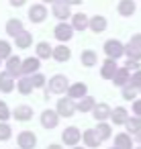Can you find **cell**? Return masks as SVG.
Here are the masks:
<instances>
[{
  "label": "cell",
  "instance_id": "obj_33",
  "mask_svg": "<svg viewBox=\"0 0 141 149\" xmlns=\"http://www.w3.org/2000/svg\"><path fill=\"white\" fill-rule=\"evenodd\" d=\"M110 125H106V123H100L98 127H96V133H98V137H100V141H104V139H108L110 137Z\"/></svg>",
  "mask_w": 141,
  "mask_h": 149
},
{
  "label": "cell",
  "instance_id": "obj_49",
  "mask_svg": "<svg viewBox=\"0 0 141 149\" xmlns=\"http://www.w3.org/2000/svg\"><path fill=\"white\" fill-rule=\"evenodd\" d=\"M112 149H119V147H112Z\"/></svg>",
  "mask_w": 141,
  "mask_h": 149
},
{
  "label": "cell",
  "instance_id": "obj_7",
  "mask_svg": "<svg viewBox=\"0 0 141 149\" xmlns=\"http://www.w3.org/2000/svg\"><path fill=\"white\" fill-rule=\"evenodd\" d=\"M53 17L59 19V21H66V19L72 17V13H70V4L66 2V0H55V2H53Z\"/></svg>",
  "mask_w": 141,
  "mask_h": 149
},
{
  "label": "cell",
  "instance_id": "obj_28",
  "mask_svg": "<svg viewBox=\"0 0 141 149\" xmlns=\"http://www.w3.org/2000/svg\"><path fill=\"white\" fill-rule=\"evenodd\" d=\"M80 59H82V65H86V68H92V65H96V61H98V55H96V51H92V49H84Z\"/></svg>",
  "mask_w": 141,
  "mask_h": 149
},
{
  "label": "cell",
  "instance_id": "obj_3",
  "mask_svg": "<svg viewBox=\"0 0 141 149\" xmlns=\"http://www.w3.org/2000/svg\"><path fill=\"white\" fill-rule=\"evenodd\" d=\"M68 90H70V84H68V78H66V76L57 74V76H53V78L49 80V92H51V94H64V92H68Z\"/></svg>",
  "mask_w": 141,
  "mask_h": 149
},
{
  "label": "cell",
  "instance_id": "obj_5",
  "mask_svg": "<svg viewBox=\"0 0 141 149\" xmlns=\"http://www.w3.org/2000/svg\"><path fill=\"white\" fill-rule=\"evenodd\" d=\"M17 143H19L21 149H35L37 137H35V133H31V131H23V133H19Z\"/></svg>",
  "mask_w": 141,
  "mask_h": 149
},
{
  "label": "cell",
  "instance_id": "obj_39",
  "mask_svg": "<svg viewBox=\"0 0 141 149\" xmlns=\"http://www.w3.org/2000/svg\"><path fill=\"white\" fill-rule=\"evenodd\" d=\"M31 80H33V86H35V88H43V86H45V82H47L39 72H37V74H33V76H31Z\"/></svg>",
  "mask_w": 141,
  "mask_h": 149
},
{
  "label": "cell",
  "instance_id": "obj_37",
  "mask_svg": "<svg viewBox=\"0 0 141 149\" xmlns=\"http://www.w3.org/2000/svg\"><path fill=\"white\" fill-rule=\"evenodd\" d=\"M129 86L141 90V70H139V72H133V76H131V80H129Z\"/></svg>",
  "mask_w": 141,
  "mask_h": 149
},
{
  "label": "cell",
  "instance_id": "obj_44",
  "mask_svg": "<svg viewBox=\"0 0 141 149\" xmlns=\"http://www.w3.org/2000/svg\"><path fill=\"white\" fill-rule=\"evenodd\" d=\"M66 2L72 6V4H82V0H66Z\"/></svg>",
  "mask_w": 141,
  "mask_h": 149
},
{
  "label": "cell",
  "instance_id": "obj_35",
  "mask_svg": "<svg viewBox=\"0 0 141 149\" xmlns=\"http://www.w3.org/2000/svg\"><path fill=\"white\" fill-rule=\"evenodd\" d=\"M10 116H13L10 108L6 106V102H2V100H0V123H6Z\"/></svg>",
  "mask_w": 141,
  "mask_h": 149
},
{
  "label": "cell",
  "instance_id": "obj_48",
  "mask_svg": "<svg viewBox=\"0 0 141 149\" xmlns=\"http://www.w3.org/2000/svg\"><path fill=\"white\" fill-rule=\"evenodd\" d=\"M74 149H84V147H74Z\"/></svg>",
  "mask_w": 141,
  "mask_h": 149
},
{
  "label": "cell",
  "instance_id": "obj_32",
  "mask_svg": "<svg viewBox=\"0 0 141 149\" xmlns=\"http://www.w3.org/2000/svg\"><path fill=\"white\" fill-rule=\"evenodd\" d=\"M125 127H127L129 133H139V131H141V116H133V118H129V120L125 123Z\"/></svg>",
  "mask_w": 141,
  "mask_h": 149
},
{
  "label": "cell",
  "instance_id": "obj_8",
  "mask_svg": "<svg viewBox=\"0 0 141 149\" xmlns=\"http://www.w3.org/2000/svg\"><path fill=\"white\" fill-rule=\"evenodd\" d=\"M6 72H8L10 76H15V78H19V76L23 74V59L17 57V55H10V57L6 59Z\"/></svg>",
  "mask_w": 141,
  "mask_h": 149
},
{
  "label": "cell",
  "instance_id": "obj_13",
  "mask_svg": "<svg viewBox=\"0 0 141 149\" xmlns=\"http://www.w3.org/2000/svg\"><path fill=\"white\" fill-rule=\"evenodd\" d=\"M110 114H112V110H110V106H108V104H104V102L96 104V106H94V110H92V116H94L96 120H100V123H104L106 118H110Z\"/></svg>",
  "mask_w": 141,
  "mask_h": 149
},
{
  "label": "cell",
  "instance_id": "obj_31",
  "mask_svg": "<svg viewBox=\"0 0 141 149\" xmlns=\"http://www.w3.org/2000/svg\"><path fill=\"white\" fill-rule=\"evenodd\" d=\"M125 55H127V59H133V61H141V49H137L135 45H127L125 47Z\"/></svg>",
  "mask_w": 141,
  "mask_h": 149
},
{
  "label": "cell",
  "instance_id": "obj_46",
  "mask_svg": "<svg viewBox=\"0 0 141 149\" xmlns=\"http://www.w3.org/2000/svg\"><path fill=\"white\" fill-rule=\"evenodd\" d=\"M137 141H139V143H141V131H139V133H137Z\"/></svg>",
  "mask_w": 141,
  "mask_h": 149
},
{
  "label": "cell",
  "instance_id": "obj_14",
  "mask_svg": "<svg viewBox=\"0 0 141 149\" xmlns=\"http://www.w3.org/2000/svg\"><path fill=\"white\" fill-rule=\"evenodd\" d=\"M15 76H10L8 72H2L0 74V92H4V94H8V92H13L15 90Z\"/></svg>",
  "mask_w": 141,
  "mask_h": 149
},
{
  "label": "cell",
  "instance_id": "obj_22",
  "mask_svg": "<svg viewBox=\"0 0 141 149\" xmlns=\"http://www.w3.org/2000/svg\"><path fill=\"white\" fill-rule=\"evenodd\" d=\"M110 118H112V125H125V123L129 120L127 108H123V106H117V108H112V114H110Z\"/></svg>",
  "mask_w": 141,
  "mask_h": 149
},
{
  "label": "cell",
  "instance_id": "obj_6",
  "mask_svg": "<svg viewBox=\"0 0 141 149\" xmlns=\"http://www.w3.org/2000/svg\"><path fill=\"white\" fill-rule=\"evenodd\" d=\"M57 123H59V112L57 110H43L41 112V125L45 127V129H55L57 127Z\"/></svg>",
  "mask_w": 141,
  "mask_h": 149
},
{
  "label": "cell",
  "instance_id": "obj_29",
  "mask_svg": "<svg viewBox=\"0 0 141 149\" xmlns=\"http://www.w3.org/2000/svg\"><path fill=\"white\" fill-rule=\"evenodd\" d=\"M94 106H96V100H94L92 96H84V98H80V102L76 104V108H78L80 112H90V110H94Z\"/></svg>",
  "mask_w": 141,
  "mask_h": 149
},
{
  "label": "cell",
  "instance_id": "obj_47",
  "mask_svg": "<svg viewBox=\"0 0 141 149\" xmlns=\"http://www.w3.org/2000/svg\"><path fill=\"white\" fill-rule=\"evenodd\" d=\"M45 2H55V0H45Z\"/></svg>",
  "mask_w": 141,
  "mask_h": 149
},
{
  "label": "cell",
  "instance_id": "obj_17",
  "mask_svg": "<svg viewBox=\"0 0 141 149\" xmlns=\"http://www.w3.org/2000/svg\"><path fill=\"white\" fill-rule=\"evenodd\" d=\"M23 31H25V29H23V21L10 19V21L6 23V35H8V37H19Z\"/></svg>",
  "mask_w": 141,
  "mask_h": 149
},
{
  "label": "cell",
  "instance_id": "obj_19",
  "mask_svg": "<svg viewBox=\"0 0 141 149\" xmlns=\"http://www.w3.org/2000/svg\"><path fill=\"white\" fill-rule=\"evenodd\" d=\"M13 116L17 118V120H31L33 118V108L31 106H27V104H23V106H17L15 108V112H13Z\"/></svg>",
  "mask_w": 141,
  "mask_h": 149
},
{
  "label": "cell",
  "instance_id": "obj_40",
  "mask_svg": "<svg viewBox=\"0 0 141 149\" xmlns=\"http://www.w3.org/2000/svg\"><path fill=\"white\" fill-rule=\"evenodd\" d=\"M139 65H141L139 61H133V59H127V65H125V68H127L129 72H139V70H141Z\"/></svg>",
  "mask_w": 141,
  "mask_h": 149
},
{
  "label": "cell",
  "instance_id": "obj_38",
  "mask_svg": "<svg viewBox=\"0 0 141 149\" xmlns=\"http://www.w3.org/2000/svg\"><path fill=\"white\" fill-rule=\"evenodd\" d=\"M135 94H137V88H133V86H123V98H125V100H133Z\"/></svg>",
  "mask_w": 141,
  "mask_h": 149
},
{
  "label": "cell",
  "instance_id": "obj_4",
  "mask_svg": "<svg viewBox=\"0 0 141 149\" xmlns=\"http://www.w3.org/2000/svg\"><path fill=\"white\" fill-rule=\"evenodd\" d=\"M53 35H55V39H57L59 43H66V41H70V39L74 37V27H72V25H68L66 21H61V23L55 27Z\"/></svg>",
  "mask_w": 141,
  "mask_h": 149
},
{
  "label": "cell",
  "instance_id": "obj_36",
  "mask_svg": "<svg viewBox=\"0 0 141 149\" xmlns=\"http://www.w3.org/2000/svg\"><path fill=\"white\" fill-rule=\"evenodd\" d=\"M10 135H13L10 125H6V123H0V141H8V139H10Z\"/></svg>",
  "mask_w": 141,
  "mask_h": 149
},
{
  "label": "cell",
  "instance_id": "obj_42",
  "mask_svg": "<svg viewBox=\"0 0 141 149\" xmlns=\"http://www.w3.org/2000/svg\"><path fill=\"white\" fill-rule=\"evenodd\" d=\"M133 112H135L137 116H141V100H135V102H133Z\"/></svg>",
  "mask_w": 141,
  "mask_h": 149
},
{
  "label": "cell",
  "instance_id": "obj_45",
  "mask_svg": "<svg viewBox=\"0 0 141 149\" xmlns=\"http://www.w3.org/2000/svg\"><path fill=\"white\" fill-rule=\"evenodd\" d=\"M47 149H64V147H61V145H55V143H53V145H49Z\"/></svg>",
  "mask_w": 141,
  "mask_h": 149
},
{
  "label": "cell",
  "instance_id": "obj_26",
  "mask_svg": "<svg viewBox=\"0 0 141 149\" xmlns=\"http://www.w3.org/2000/svg\"><path fill=\"white\" fill-rule=\"evenodd\" d=\"M106 19L102 17V15H96V17H92L90 19V29L94 31V33H102V31H106Z\"/></svg>",
  "mask_w": 141,
  "mask_h": 149
},
{
  "label": "cell",
  "instance_id": "obj_30",
  "mask_svg": "<svg viewBox=\"0 0 141 149\" xmlns=\"http://www.w3.org/2000/svg\"><path fill=\"white\" fill-rule=\"evenodd\" d=\"M15 43H17L19 49H27V47H31V43H33V35L27 33V31H23L19 37H15Z\"/></svg>",
  "mask_w": 141,
  "mask_h": 149
},
{
  "label": "cell",
  "instance_id": "obj_27",
  "mask_svg": "<svg viewBox=\"0 0 141 149\" xmlns=\"http://www.w3.org/2000/svg\"><path fill=\"white\" fill-rule=\"evenodd\" d=\"M37 57H39V59H49V57H53V47H51L47 41L37 43Z\"/></svg>",
  "mask_w": 141,
  "mask_h": 149
},
{
  "label": "cell",
  "instance_id": "obj_1",
  "mask_svg": "<svg viewBox=\"0 0 141 149\" xmlns=\"http://www.w3.org/2000/svg\"><path fill=\"white\" fill-rule=\"evenodd\" d=\"M104 53L110 59H119L121 55H125V45L121 41H117V39H108L104 43Z\"/></svg>",
  "mask_w": 141,
  "mask_h": 149
},
{
  "label": "cell",
  "instance_id": "obj_11",
  "mask_svg": "<svg viewBox=\"0 0 141 149\" xmlns=\"http://www.w3.org/2000/svg\"><path fill=\"white\" fill-rule=\"evenodd\" d=\"M29 19H31L33 23H43V21L47 19V8H45L43 4H33V6L29 8Z\"/></svg>",
  "mask_w": 141,
  "mask_h": 149
},
{
  "label": "cell",
  "instance_id": "obj_41",
  "mask_svg": "<svg viewBox=\"0 0 141 149\" xmlns=\"http://www.w3.org/2000/svg\"><path fill=\"white\" fill-rule=\"evenodd\" d=\"M131 45H135L137 49H141V33H135L133 37H131V41H129Z\"/></svg>",
  "mask_w": 141,
  "mask_h": 149
},
{
  "label": "cell",
  "instance_id": "obj_24",
  "mask_svg": "<svg viewBox=\"0 0 141 149\" xmlns=\"http://www.w3.org/2000/svg\"><path fill=\"white\" fill-rule=\"evenodd\" d=\"M114 147L119 149H133V139L129 133H119L114 137Z\"/></svg>",
  "mask_w": 141,
  "mask_h": 149
},
{
  "label": "cell",
  "instance_id": "obj_34",
  "mask_svg": "<svg viewBox=\"0 0 141 149\" xmlns=\"http://www.w3.org/2000/svg\"><path fill=\"white\" fill-rule=\"evenodd\" d=\"M10 43L8 41H2V39H0V59H8L13 53H10Z\"/></svg>",
  "mask_w": 141,
  "mask_h": 149
},
{
  "label": "cell",
  "instance_id": "obj_9",
  "mask_svg": "<svg viewBox=\"0 0 141 149\" xmlns=\"http://www.w3.org/2000/svg\"><path fill=\"white\" fill-rule=\"evenodd\" d=\"M80 129L78 127H68V129H64V133H61V139H64V143L66 145H78V141H80Z\"/></svg>",
  "mask_w": 141,
  "mask_h": 149
},
{
  "label": "cell",
  "instance_id": "obj_50",
  "mask_svg": "<svg viewBox=\"0 0 141 149\" xmlns=\"http://www.w3.org/2000/svg\"><path fill=\"white\" fill-rule=\"evenodd\" d=\"M137 149H141V147H137Z\"/></svg>",
  "mask_w": 141,
  "mask_h": 149
},
{
  "label": "cell",
  "instance_id": "obj_16",
  "mask_svg": "<svg viewBox=\"0 0 141 149\" xmlns=\"http://www.w3.org/2000/svg\"><path fill=\"white\" fill-rule=\"evenodd\" d=\"M82 139H84V143L88 145V147H98L102 141H100V137H98V133H96V129H86L84 133H82Z\"/></svg>",
  "mask_w": 141,
  "mask_h": 149
},
{
  "label": "cell",
  "instance_id": "obj_23",
  "mask_svg": "<svg viewBox=\"0 0 141 149\" xmlns=\"http://www.w3.org/2000/svg\"><path fill=\"white\" fill-rule=\"evenodd\" d=\"M135 0H121L119 2V15L121 17H131V15H135Z\"/></svg>",
  "mask_w": 141,
  "mask_h": 149
},
{
  "label": "cell",
  "instance_id": "obj_2",
  "mask_svg": "<svg viewBox=\"0 0 141 149\" xmlns=\"http://www.w3.org/2000/svg\"><path fill=\"white\" fill-rule=\"evenodd\" d=\"M57 112H59V116H64V118H70V116H74V112L78 110L76 108V102H74V98H59L57 100V108H55Z\"/></svg>",
  "mask_w": 141,
  "mask_h": 149
},
{
  "label": "cell",
  "instance_id": "obj_21",
  "mask_svg": "<svg viewBox=\"0 0 141 149\" xmlns=\"http://www.w3.org/2000/svg\"><path fill=\"white\" fill-rule=\"evenodd\" d=\"M17 90L21 92V94H31L33 90H35V86H33V80H31V76H25V78H19V82H17Z\"/></svg>",
  "mask_w": 141,
  "mask_h": 149
},
{
  "label": "cell",
  "instance_id": "obj_18",
  "mask_svg": "<svg viewBox=\"0 0 141 149\" xmlns=\"http://www.w3.org/2000/svg\"><path fill=\"white\" fill-rule=\"evenodd\" d=\"M70 57H72V51H70L68 45L59 43L57 47H53V59H55V61H68Z\"/></svg>",
  "mask_w": 141,
  "mask_h": 149
},
{
  "label": "cell",
  "instance_id": "obj_12",
  "mask_svg": "<svg viewBox=\"0 0 141 149\" xmlns=\"http://www.w3.org/2000/svg\"><path fill=\"white\" fill-rule=\"evenodd\" d=\"M119 72V68H117V59H106L104 63H102V70H100V76L104 78V80H112L114 78V74Z\"/></svg>",
  "mask_w": 141,
  "mask_h": 149
},
{
  "label": "cell",
  "instance_id": "obj_25",
  "mask_svg": "<svg viewBox=\"0 0 141 149\" xmlns=\"http://www.w3.org/2000/svg\"><path fill=\"white\" fill-rule=\"evenodd\" d=\"M86 92H88L86 84H82V82H76V84H72V86H70V90H68V96H70V98H84V96H86Z\"/></svg>",
  "mask_w": 141,
  "mask_h": 149
},
{
  "label": "cell",
  "instance_id": "obj_15",
  "mask_svg": "<svg viewBox=\"0 0 141 149\" xmlns=\"http://www.w3.org/2000/svg\"><path fill=\"white\" fill-rule=\"evenodd\" d=\"M39 72V57H27L23 59V74L25 76H33Z\"/></svg>",
  "mask_w": 141,
  "mask_h": 149
},
{
  "label": "cell",
  "instance_id": "obj_10",
  "mask_svg": "<svg viewBox=\"0 0 141 149\" xmlns=\"http://www.w3.org/2000/svg\"><path fill=\"white\" fill-rule=\"evenodd\" d=\"M72 27H74V31H86V29H90V19L84 15V13H76V15H72Z\"/></svg>",
  "mask_w": 141,
  "mask_h": 149
},
{
  "label": "cell",
  "instance_id": "obj_43",
  "mask_svg": "<svg viewBox=\"0 0 141 149\" xmlns=\"http://www.w3.org/2000/svg\"><path fill=\"white\" fill-rule=\"evenodd\" d=\"M25 2H27V0H10V6H17V8H19V6H23Z\"/></svg>",
  "mask_w": 141,
  "mask_h": 149
},
{
  "label": "cell",
  "instance_id": "obj_20",
  "mask_svg": "<svg viewBox=\"0 0 141 149\" xmlns=\"http://www.w3.org/2000/svg\"><path fill=\"white\" fill-rule=\"evenodd\" d=\"M129 80H131L129 70H127V68H119V72H117V74H114V78H112V84H114V86H119V88H123V86H127V84H129Z\"/></svg>",
  "mask_w": 141,
  "mask_h": 149
}]
</instances>
